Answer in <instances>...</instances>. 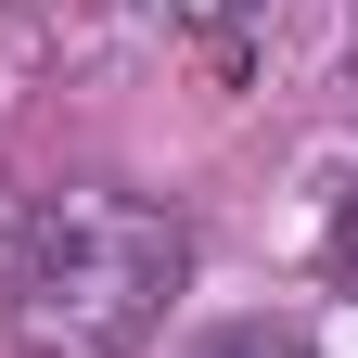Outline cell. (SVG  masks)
I'll use <instances>...</instances> for the list:
<instances>
[{
  "label": "cell",
  "instance_id": "obj_4",
  "mask_svg": "<svg viewBox=\"0 0 358 358\" xmlns=\"http://www.w3.org/2000/svg\"><path fill=\"white\" fill-rule=\"evenodd\" d=\"M333 268H358V192H345V217H333Z\"/></svg>",
  "mask_w": 358,
  "mask_h": 358
},
{
  "label": "cell",
  "instance_id": "obj_2",
  "mask_svg": "<svg viewBox=\"0 0 358 358\" xmlns=\"http://www.w3.org/2000/svg\"><path fill=\"white\" fill-rule=\"evenodd\" d=\"M192 358H307V345H294V333H268V320H231V333H205Z\"/></svg>",
  "mask_w": 358,
  "mask_h": 358
},
{
  "label": "cell",
  "instance_id": "obj_1",
  "mask_svg": "<svg viewBox=\"0 0 358 358\" xmlns=\"http://www.w3.org/2000/svg\"><path fill=\"white\" fill-rule=\"evenodd\" d=\"M179 268H192V231H179L166 205H141V192H64V205L26 217L0 307H13L26 358H128L166 320Z\"/></svg>",
  "mask_w": 358,
  "mask_h": 358
},
{
  "label": "cell",
  "instance_id": "obj_3",
  "mask_svg": "<svg viewBox=\"0 0 358 358\" xmlns=\"http://www.w3.org/2000/svg\"><path fill=\"white\" fill-rule=\"evenodd\" d=\"M154 13H166V26H192V38H217V26H243L256 0H154Z\"/></svg>",
  "mask_w": 358,
  "mask_h": 358
}]
</instances>
